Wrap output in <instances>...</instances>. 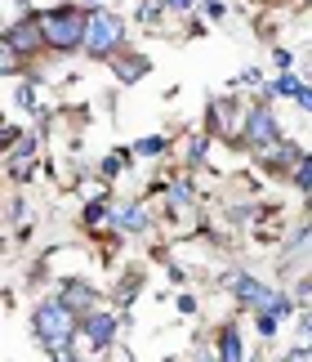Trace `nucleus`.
Instances as JSON below:
<instances>
[{"label": "nucleus", "mask_w": 312, "mask_h": 362, "mask_svg": "<svg viewBox=\"0 0 312 362\" xmlns=\"http://www.w3.org/2000/svg\"><path fill=\"white\" fill-rule=\"evenodd\" d=\"M138 152H143V157H156V152H165V139L152 134V139H143V144H138Z\"/></svg>", "instance_id": "14"}, {"label": "nucleus", "mask_w": 312, "mask_h": 362, "mask_svg": "<svg viewBox=\"0 0 312 362\" xmlns=\"http://www.w3.org/2000/svg\"><path fill=\"white\" fill-rule=\"evenodd\" d=\"M308 354H312V349H308Z\"/></svg>", "instance_id": "19"}, {"label": "nucleus", "mask_w": 312, "mask_h": 362, "mask_svg": "<svg viewBox=\"0 0 312 362\" xmlns=\"http://www.w3.org/2000/svg\"><path fill=\"white\" fill-rule=\"evenodd\" d=\"M116 76H121V81H138V76H148V59H138V54L121 59V63H116Z\"/></svg>", "instance_id": "10"}, {"label": "nucleus", "mask_w": 312, "mask_h": 362, "mask_svg": "<svg viewBox=\"0 0 312 362\" xmlns=\"http://www.w3.org/2000/svg\"><path fill=\"white\" fill-rule=\"evenodd\" d=\"M294 184H299V188H312V157H299V161H294Z\"/></svg>", "instance_id": "12"}, {"label": "nucleus", "mask_w": 312, "mask_h": 362, "mask_svg": "<svg viewBox=\"0 0 312 362\" xmlns=\"http://www.w3.org/2000/svg\"><path fill=\"white\" fill-rule=\"evenodd\" d=\"M5 45L13 54H36L40 45H45V32H40L36 18H27V23H18V27H9V32H5Z\"/></svg>", "instance_id": "6"}, {"label": "nucleus", "mask_w": 312, "mask_h": 362, "mask_svg": "<svg viewBox=\"0 0 312 362\" xmlns=\"http://www.w3.org/2000/svg\"><path fill=\"white\" fill-rule=\"evenodd\" d=\"M219 358H223V362H241V358H246V354H241V336H236L232 327L219 336Z\"/></svg>", "instance_id": "9"}, {"label": "nucleus", "mask_w": 312, "mask_h": 362, "mask_svg": "<svg viewBox=\"0 0 312 362\" xmlns=\"http://www.w3.org/2000/svg\"><path fill=\"white\" fill-rule=\"evenodd\" d=\"M241 134H246L254 148H272V144H281V130H277L272 112H268V103H259V107L246 117V130H241Z\"/></svg>", "instance_id": "5"}, {"label": "nucleus", "mask_w": 312, "mask_h": 362, "mask_svg": "<svg viewBox=\"0 0 312 362\" xmlns=\"http://www.w3.org/2000/svg\"><path fill=\"white\" fill-rule=\"evenodd\" d=\"M49 49H85V18L76 9H45L36 13Z\"/></svg>", "instance_id": "2"}, {"label": "nucleus", "mask_w": 312, "mask_h": 362, "mask_svg": "<svg viewBox=\"0 0 312 362\" xmlns=\"http://www.w3.org/2000/svg\"><path fill=\"white\" fill-rule=\"evenodd\" d=\"M80 327H85V336H90L94 349L112 344V336H116V317L112 313H90V317H80Z\"/></svg>", "instance_id": "7"}, {"label": "nucleus", "mask_w": 312, "mask_h": 362, "mask_svg": "<svg viewBox=\"0 0 312 362\" xmlns=\"http://www.w3.org/2000/svg\"><path fill=\"white\" fill-rule=\"evenodd\" d=\"M112 219H116V228H125V233H143V228H148L143 206H116V211H112Z\"/></svg>", "instance_id": "8"}, {"label": "nucleus", "mask_w": 312, "mask_h": 362, "mask_svg": "<svg viewBox=\"0 0 312 362\" xmlns=\"http://www.w3.org/2000/svg\"><path fill=\"white\" fill-rule=\"evenodd\" d=\"M299 90H304V86H299L290 72H281V76L272 81V94H277V99H299Z\"/></svg>", "instance_id": "11"}, {"label": "nucleus", "mask_w": 312, "mask_h": 362, "mask_svg": "<svg viewBox=\"0 0 312 362\" xmlns=\"http://www.w3.org/2000/svg\"><path fill=\"white\" fill-rule=\"evenodd\" d=\"M121 40H125V27H121L116 13L94 9L90 18H85V54H90V59H112V54L121 49Z\"/></svg>", "instance_id": "3"}, {"label": "nucleus", "mask_w": 312, "mask_h": 362, "mask_svg": "<svg viewBox=\"0 0 312 362\" xmlns=\"http://www.w3.org/2000/svg\"><path fill=\"white\" fill-rule=\"evenodd\" d=\"M90 5H98V0H90Z\"/></svg>", "instance_id": "18"}, {"label": "nucleus", "mask_w": 312, "mask_h": 362, "mask_svg": "<svg viewBox=\"0 0 312 362\" xmlns=\"http://www.w3.org/2000/svg\"><path fill=\"white\" fill-rule=\"evenodd\" d=\"M232 291H236V296L250 304L254 313H277V317H286V313H290V300L281 296V291L259 286L254 277H232Z\"/></svg>", "instance_id": "4"}, {"label": "nucleus", "mask_w": 312, "mask_h": 362, "mask_svg": "<svg viewBox=\"0 0 312 362\" xmlns=\"http://www.w3.org/2000/svg\"><path fill=\"white\" fill-rule=\"evenodd\" d=\"M161 5H165V9H174V13H183V9L192 5V0H161Z\"/></svg>", "instance_id": "17"}, {"label": "nucleus", "mask_w": 312, "mask_h": 362, "mask_svg": "<svg viewBox=\"0 0 312 362\" xmlns=\"http://www.w3.org/2000/svg\"><path fill=\"white\" fill-rule=\"evenodd\" d=\"M121 165H125V157H121V152H112V157L103 161V170H107V175H116V170H121Z\"/></svg>", "instance_id": "16"}, {"label": "nucleus", "mask_w": 312, "mask_h": 362, "mask_svg": "<svg viewBox=\"0 0 312 362\" xmlns=\"http://www.w3.org/2000/svg\"><path fill=\"white\" fill-rule=\"evenodd\" d=\"M18 103L27 107V112H36V107H40V103H36V90H23V94H18Z\"/></svg>", "instance_id": "15"}, {"label": "nucleus", "mask_w": 312, "mask_h": 362, "mask_svg": "<svg viewBox=\"0 0 312 362\" xmlns=\"http://www.w3.org/2000/svg\"><path fill=\"white\" fill-rule=\"evenodd\" d=\"M67 304H72V309H80V304H90L94 300V291L90 286H67V296H63Z\"/></svg>", "instance_id": "13"}, {"label": "nucleus", "mask_w": 312, "mask_h": 362, "mask_svg": "<svg viewBox=\"0 0 312 362\" xmlns=\"http://www.w3.org/2000/svg\"><path fill=\"white\" fill-rule=\"evenodd\" d=\"M32 331L54 358H76L72 354V336H76V309L67 300H45L32 313Z\"/></svg>", "instance_id": "1"}]
</instances>
